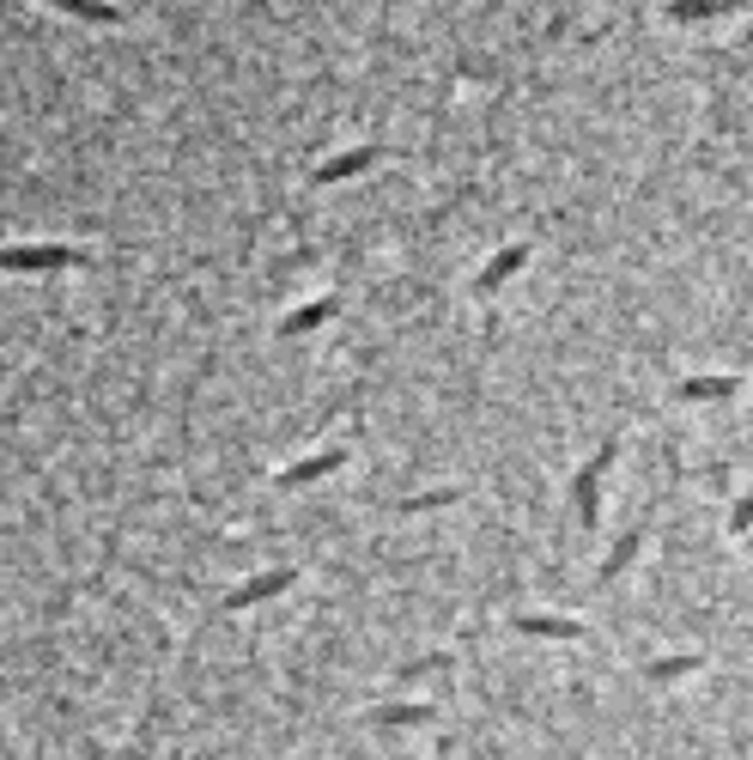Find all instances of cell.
<instances>
[{
	"instance_id": "obj_15",
	"label": "cell",
	"mask_w": 753,
	"mask_h": 760,
	"mask_svg": "<svg viewBox=\"0 0 753 760\" xmlns=\"http://www.w3.org/2000/svg\"><path fill=\"white\" fill-rule=\"evenodd\" d=\"M730 530L742 536V542H747V536H753V487H747L742 499H735V511H730Z\"/></svg>"
},
{
	"instance_id": "obj_8",
	"label": "cell",
	"mask_w": 753,
	"mask_h": 760,
	"mask_svg": "<svg viewBox=\"0 0 753 760\" xmlns=\"http://www.w3.org/2000/svg\"><path fill=\"white\" fill-rule=\"evenodd\" d=\"M516 633H529V639H571V646H578L590 627H583V621H560V614H516Z\"/></svg>"
},
{
	"instance_id": "obj_16",
	"label": "cell",
	"mask_w": 753,
	"mask_h": 760,
	"mask_svg": "<svg viewBox=\"0 0 753 760\" xmlns=\"http://www.w3.org/2000/svg\"><path fill=\"white\" fill-rule=\"evenodd\" d=\"M717 12H730V7H711V0H693V7H669V19L699 24V19H717Z\"/></svg>"
},
{
	"instance_id": "obj_17",
	"label": "cell",
	"mask_w": 753,
	"mask_h": 760,
	"mask_svg": "<svg viewBox=\"0 0 753 760\" xmlns=\"http://www.w3.org/2000/svg\"><path fill=\"white\" fill-rule=\"evenodd\" d=\"M747 553H753V536H747Z\"/></svg>"
},
{
	"instance_id": "obj_7",
	"label": "cell",
	"mask_w": 753,
	"mask_h": 760,
	"mask_svg": "<svg viewBox=\"0 0 753 760\" xmlns=\"http://www.w3.org/2000/svg\"><path fill=\"white\" fill-rule=\"evenodd\" d=\"M383 159V147H353V152H341V159H329V164H317V183L329 189V183H347V177H359V171H371V164Z\"/></svg>"
},
{
	"instance_id": "obj_12",
	"label": "cell",
	"mask_w": 753,
	"mask_h": 760,
	"mask_svg": "<svg viewBox=\"0 0 753 760\" xmlns=\"http://www.w3.org/2000/svg\"><path fill=\"white\" fill-rule=\"evenodd\" d=\"M639 548H644V530H632V536H620V548H614V553H608V560H602V584H614V578H620V572H626V566H632V560H639Z\"/></svg>"
},
{
	"instance_id": "obj_9",
	"label": "cell",
	"mask_w": 753,
	"mask_h": 760,
	"mask_svg": "<svg viewBox=\"0 0 753 760\" xmlns=\"http://www.w3.org/2000/svg\"><path fill=\"white\" fill-rule=\"evenodd\" d=\"M334 311H341V299H310V304H298V311L285 317V323H280V334H285V341H298V334L322 329V323H329Z\"/></svg>"
},
{
	"instance_id": "obj_5",
	"label": "cell",
	"mask_w": 753,
	"mask_h": 760,
	"mask_svg": "<svg viewBox=\"0 0 753 760\" xmlns=\"http://www.w3.org/2000/svg\"><path fill=\"white\" fill-rule=\"evenodd\" d=\"M674 396L681 402H730V396H742V378L735 371H705V378H686Z\"/></svg>"
},
{
	"instance_id": "obj_3",
	"label": "cell",
	"mask_w": 753,
	"mask_h": 760,
	"mask_svg": "<svg viewBox=\"0 0 753 760\" xmlns=\"http://www.w3.org/2000/svg\"><path fill=\"white\" fill-rule=\"evenodd\" d=\"M292 584H298V572H292V566H274V572H255V578H243V584L231 590L225 602H219V614H243V609H255V602L280 597V590H292Z\"/></svg>"
},
{
	"instance_id": "obj_11",
	"label": "cell",
	"mask_w": 753,
	"mask_h": 760,
	"mask_svg": "<svg viewBox=\"0 0 753 760\" xmlns=\"http://www.w3.org/2000/svg\"><path fill=\"white\" fill-rule=\"evenodd\" d=\"M376 730H408V724H432V706H376L371 712Z\"/></svg>"
},
{
	"instance_id": "obj_4",
	"label": "cell",
	"mask_w": 753,
	"mask_h": 760,
	"mask_svg": "<svg viewBox=\"0 0 753 760\" xmlns=\"http://www.w3.org/2000/svg\"><path fill=\"white\" fill-rule=\"evenodd\" d=\"M523 262H529V243H504V250L492 256L486 268H480L474 292H480V299H492V292H499V287H504V280H511V274H523Z\"/></svg>"
},
{
	"instance_id": "obj_2",
	"label": "cell",
	"mask_w": 753,
	"mask_h": 760,
	"mask_svg": "<svg viewBox=\"0 0 753 760\" xmlns=\"http://www.w3.org/2000/svg\"><path fill=\"white\" fill-rule=\"evenodd\" d=\"M86 250H68V243H12L0 250V274H56V268H80Z\"/></svg>"
},
{
	"instance_id": "obj_1",
	"label": "cell",
	"mask_w": 753,
	"mask_h": 760,
	"mask_svg": "<svg viewBox=\"0 0 753 760\" xmlns=\"http://www.w3.org/2000/svg\"><path fill=\"white\" fill-rule=\"evenodd\" d=\"M614 457H620V438H608V444L571 474V499H578V523H583V530L602 523V474H608V462H614Z\"/></svg>"
},
{
	"instance_id": "obj_6",
	"label": "cell",
	"mask_w": 753,
	"mask_h": 760,
	"mask_svg": "<svg viewBox=\"0 0 753 760\" xmlns=\"http://www.w3.org/2000/svg\"><path fill=\"white\" fill-rule=\"evenodd\" d=\"M347 462V450H317V457L292 462V469H280V487H310V481H329L334 469Z\"/></svg>"
},
{
	"instance_id": "obj_13",
	"label": "cell",
	"mask_w": 753,
	"mask_h": 760,
	"mask_svg": "<svg viewBox=\"0 0 753 760\" xmlns=\"http://www.w3.org/2000/svg\"><path fill=\"white\" fill-rule=\"evenodd\" d=\"M462 487H438V493H420V499H401V511H438V506H456Z\"/></svg>"
},
{
	"instance_id": "obj_14",
	"label": "cell",
	"mask_w": 753,
	"mask_h": 760,
	"mask_svg": "<svg viewBox=\"0 0 753 760\" xmlns=\"http://www.w3.org/2000/svg\"><path fill=\"white\" fill-rule=\"evenodd\" d=\"M68 12H73V19H92V24H116V19H122V12L103 7V0H68Z\"/></svg>"
},
{
	"instance_id": "obj_10",
	"label": "cell",
	"mask_w": 753,
	"mask_h": 760,
	"mask_svg": "<svg viewBox=\"0 0 753 760\" xmlns=\"http://www.w3.org/2000/svg\"><path fill=\"white\" fill-rule=\"evenodd\" d=\"M693 669H705V657H699V651L656 657V663H644V681H681V676H693Z\"/></svg>"
}]
</instances>
